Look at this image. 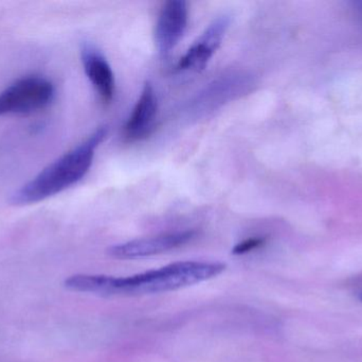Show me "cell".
Instances as JSON below:
<instances>
[{
	"label": "cell",
	"instance_id": "6da1fadb",
	"mask_svg": "<svg viewBox=\"0 0 362 362\" xmlns=\"http://www.w3.org/2000/svg\"><path fill=\"white\" fill-rule=\"evenodd\" d=\"M226 270L225 264L209 261H178L159 269L127 278L76 274L64 285L76 293L105 295H142L169 293L216 278Z\"/></svg>",
	"mask_w": 362,
	"mask_h": 362
},
{
	"label": "cell",
	"instance_id": "7a4b0ae2",
	"mask_svg": "<svg viewBox=\"0 0 362 362\" xmlns=\"http://www.w3.org/2000/svg\"><path fill=\"white\" fill-rule=\"evenodd\" d=\"M108 128L100 127L88 138L13 193L11 203L29 205L44 201L80 182L93 165L95 150L107 136Z\"/></svg>",
	"mask_w": 362,
	"mask_h": 362
},
{
	"label": "cell",
	"instance_id": "3957f363",
	"mask_svg": "<svg viewBox=\"0 0 362 362\" xmlns=\"http://www.w3.org/2000/svg\"><path fill=\"white\" fill-rule=\"evenodd\" d=\"M54 97V86L48 79L29 76L19 79L0 93V116L23 115L42 110Z\"/></svg>",
	"mask_w": 362,
	"mask_h": 362
},
{
	"label": "cell",
	"instance_id": "277c9868",
	"mask_svg": "<svg viewBox=\"0 0 362 362\" xmlns=\"http://www.w3.org/2000/svg\"><path fill=\"white\" fill-rule=\"evenodd\" d=\"M231 18L229 15H221L212 21L202 35L187 49L177 64L180 72H202L208 65L217 49L221 46Z\"/></svg>",
	"mask_w": 362,
	"mask_h": 362
},
{
	"label": "cell",
	"instance_id": "5b68a950",
	"mask_svg": "<svg viewBox=\"0 0 362 362\" xmlns=\"http://www.w3.org/2000/svg\"><path fill=\"white\" fill-rule=\"evenodd\" d=\"M197 235L193 230L160 234L153 237L132 240L125 244H117L108 250L110 256L118 259H142L161 254L189 244Z\"/></svg>",
	"mask_w": 362,
	"mask_h": 362
},
{
	"label": "cell",
	"instance_id": "8992f818",
	"mask_svg": "<svg viewBox=\"0 0 362 362\" xmlns=\"http://www.w3.org/2000/svg\"><path fill=\"white\" fill-rule=\"evenodd\" d=\"M189 9L183 0H170L161 8L155 28V42L161 57H167L177 46L187 29Z\"/></svg>",
	"mask_w": 362,
	"mask_h": 362
},
{
	"label": "cell",
	"instance_id": "52a82bcc",
	"mask_svg": "<svg viewBox=\"0 0 362 362\" xmlns=\"http://www.w3.org/2000/svg\"><path fill=\"white\" fill-rule=\"evenodd\" d=\"M83 67L87 78L103 103L112 102L116 91L115 74L103 53L93 45H83L81 50Z\"/></svg>",
	"mask_w": 362,
	"mask_h": 362
},
{
	"label": "cell",
	"instance_id": "ba28073f",
	"mask_svg": "<svg viewBox=\"0 0 362 362\" xmlns=\"http://www.w3.org/2000/svg\"><path fill=\"white\" fill-rule=\"evenodd\" d=\"M157 111L158 102L156 93L152 84L148 82L144 85L141 95L123 128L125 140L129 142H137L150 135L154 128Z\"/></svg>",
	"mask_w": 362,
	"mask_h": 362
},
{
	"label": "cell",
	"instance_id": "9c48e42d",
	"mask_svg": "<svg viewBox=\"0 0 362 362\" xmlns=\"http://www.w3.org/2000/svg\"><path fill=\"white\" fill-rule=\"evenodd\" d=\"M266 239L263 237H252L249 239L244 240V242H240L234 247L232 253L235 255H242L245 253L251 252V251L255 250V249L259 248L265 244Z\"/></svg>",
	"mask_w": 362,
	"mask_h": 362
},
{
	"label": "cell",
	"instance_id": "30bf717a",
	"mask_svg": "<svg viewBox=\"0 0 362 362\" xmlns=\"http://www.w3.org/2000/svg\"><path fill=\"white\" fill-rule=\"evenodd\" d=\"M361 301H362V293H361Z\"/></svg>",
	"mask_w": 362,
	"mask_h": 362
}]
</instances>
